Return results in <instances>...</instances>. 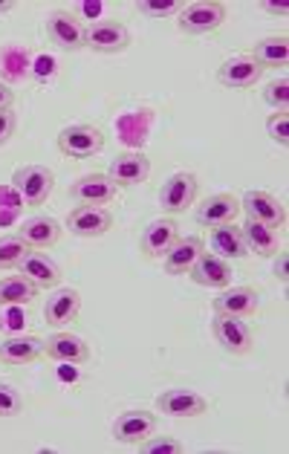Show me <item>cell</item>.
I'll use <instances>...</instances> for the list:
<instances>
[{"label": "cell", "instance_id": "d590c367", "mask_svg": "<svg viewBox=\"0 0 289 454\" xmlns=\"http://www.w3.org/2000/svg\"><path fill=\"white\" fill-rule=\"evenodd\" d=\"M185 4H148V0H142L137 4V12L142 18H174L183 12Z\"/></svg>", "mask_w": 289, "mask_h": 454}, {"label": "cell", "instance_id": "ffe728a7", "mask_svg": "<svg viewBox=\"0 0 289 454\" xmlns=\"http://www.w3.org/2000/svg\"><path fill=\"white\" fill-rule=\"evenodd\" d=\"M18 270H20L24 278H29L32 284H35L38 290H50V286H59V281H61L59 263H55L52 258H47V254L38 252V249H29L27 258L18 263Z\"/></svg>", "mask_w": 289, "mask_h": 454}, {"label": "cell", "instance_id": "ba28073f", "mask_svg": "<svg viewBox=\"0 0 289 454\" xmlns=\"http://www.w3.org/2000/svg\"><path fill=\"white\" fill-rule=\"evenodd\" d=\"M261 64L252 55H231L217 67V82L229 90H252L261 82Z\"/></svg>", "mask_w": 289, "mask_h": 454}, {"label": "cell", "instance_id": "4316f807", "mask_svg": "<svg viewBox=\"0 0 289 454\" xmlns=\"http://www.w3.org/2000/svg\"><path fill=\"white\" fill-rule=\"evenodd\" d=\"M252 59L261 64V70H277L286 67L289 61V38L286 35H269L254 43Z\"/></svg>", "mask_w": 289, "mask_h": 454}, {"label": "cell", "instance_id": "f546056e", "mask_svg": "<svg viewBox=\"0 0 289 454\" xmlns=\"http://www.w3.org/2000/svg\"><path fill=\"white\" fill-rule=\"evenodd\" d=\"M27 252L29 247L18 235H4L0 238V270H15L27 258Z\"/></svg>", "mask_w": 289, "mask_h": 454}, {"label": "cell", "instance_id": "5bb4252c", "mask_svg": "<svg viewBox=\"0 0 289 454\" xmlns=\"http://www.w3.org/2000/svg\"><path fill=\"white\" fill-rule=\"evenodd\" d=\"M188 275H191L194 284L208 286V290H226V286H231V275L235 272H231V261L217 258L215 252H203Z\"/></svg>", "mask_w": 289, "mask_h": 454}, {"label": "cell", "instance_id": "7402d4cb", "mask_svg": "<svg viewBox=\"0 0 289 454\" xmlns=\"http://www.w3.org/2000/svg\"><path fill=\"white\" fill-rule=\"evenodd\" d=\"M180 238L176 235V223L171 217H160V220H151L148 226L142 231V254L144 258H162L165 252L174 247V240Z\"/></svg>", "mask_w": 289, "mask_h": 454}, {"label": "cell", "instance_id": "603a6c76", "mask_svg": "<svg viewBox=\"0 0 289 454\" xmlns=\"http://www.w3.org/2000/svg\"><path fill=\"white\" fill-rule=\"evenodd\" d=\"M208 247H211V252L217 254V258H223V261H243V258H249V254H252L249 247H246V240H243L240 226H235V223L211 229Z\"/></svg>", "mask_w": 289, "mask_h": 454}, {"label": "cell", "instance_id": "f1b7e54d", "mask_svg": "<svg viewBox=\"0 0 289 454\" xmlns=\"http://www.w3.org/2000/svg\"><path fill=\"white\" fill-rule=\"evenodd\" d=\"M0 70L9 82H24L29 75V52L18 43H9L0 50Z\"/></svg>", "mask_w": 289, "mask_h": 454}, {"label": "cell", "instance_id": "52a82bcc", "mask_svg": "<svg viewBox=\"0 0 289 454\" xmlns=\"http://www.w3.org/2000/svg\"><path fill=\"white\" fill-rule=\"evenodd\" d=\"M197 197V176L191 171H176L160 188V206L168 215H183Z\"/></svg>", "mask_w": 289, "mask_h": 454}, {"label": "cell", "instance_id": "8fae6325", "mask_svg": "<svg viewBox=\"0 0 289 454\" xmlns=\"http://www.w3.org/2000/svg\"><path fill=\"white\" fill-rule=\"evenodd\" d=\"M240 212H246L249 220H258V223H266L272 229H281L286 223L284 203L269 192H246L240 200Z\"/></svg>", "mask_w": 289, "mask_h": 454}, {"label": "cell", "instance_id": "2e32d148", "mask_svg": "<svg viewBox=\"0 0 289 454\" xmlns=\"http://www.w3.org/2000/svg\"><path fill=\"white\" fill-rule=\"evenodd\" d=\"M18 238L24 240L29 249H38V252L50 249L61 238V223L55 217H47V215L27 217L24 223L18 226Z\"/></svg>", "mask_w": 289, "mask_h": 454}, {"label": "cell", "instance_id": "83f0119b", "mask_svg": "<svg viewBox=\"0 0 289 454\" xmlns=\"http://www.w3.org/2000/svg\"><path fill=\"white\" fill-rule=\"evenodd\" d=\"M38 298V286L24 275H9L0 281V307H24Z\"/></svg>", "mask_w": 289, "mask_h": 454}, {"label": "cell", "instance_id": "d4e9b609", "mask_svg": "<svg viewBox=\"0 0 289 454\" xmlns=\"http://www.w3.org/2000/svg\"><path fill=\"white\" fill-rule=\"evenodd\" d=\"M43 356V339L38 336H12L0 341V362L4 364H29Z\"/></svg>", "mask_w": 289, "mask_h": 454}, {"label": "cell", "instance_id": "9c48e42d", "mask_svg": "<svg viewBox=\"0 0 289 454\" xmlns=\"http://www.w3.org/2000/svg\"><path fill=\"white\" fill-rule=\"evenodd\" d=\"M160 426V417L144 411V408H130V411H121L113 419V437L119 442H128V446H137L144 437H151Z\"/></svg>", "mask_w": 289, "mask_h": 454}, {"label": "cell", "instance_id": "484cf974", "mask_svg": "<svg viewBox=\"0 0 289 454\" xmlns=\"http://www.w3.org/2000/svg\"><path fill=\"white\" fill-rule=\"evenodd\" d=\"M240 231H243V240H246L249 252H258L263 258L281 249V229L258 223V220H246V223L240 226Z\"/></svg>", "mask_w": 289, "mask_h": 454}, {"label": "cell", "instance_id": "e575fe53", "mask_svg": "<svg viewBox=\"0 0 289 454\" xmlns=\"http://www.w3.org/2000/svg\"><path fill=\"white\" fill-rule=\"evenodd\" d=\"M266 134H269V139L277 142L281 148L289 145V116H286V110H275V114L266 119Z\"/></svg>", "mask_w": 289, "mask_h": 454}, {"label": "cell", "instance_id": "ab89813d", "mask_svg": "<svg viewBox=\"0 0 289 454\" xmlns=\"http://www.w3.org/2000/svg\"><path fill=\"white\" fill-rule=\"evenodd\" d=\"M15 102V93H12V87H9L6 82H0V110H9Z\"/></svg>", "mask_w": 289, "mask_h": 454}, {"label": "cell", "instance_id": "30bf717a", "mask_svg": "<svg viewBox=\"0 0 289 454\" xmlns=\"http://www.w3.org/2000/svg\"><path fill=\"white\" fill-rule=\"evenodd\" d=\"M119 194V185L107 174H84L70 185V197L82 206H107Z\"/></svg>", "mask_w": 289, "mask_h": 454}, {"label": "cell", "instance_id": "4dcf8cb0", "mask_svg": "<svg viewBox=\"0 0 289 454\" xmlns=\"http://www.w3.org/2000/svg\"><path fill=\"white\" fill-rule=\"evenodd\" d=\"M20 206H24V200H20L12 185H0V226L15 223L20 215Z\"/></svg>", "mask_w": 289, "mask_h": 454}, {"label": "cell", "instance_id": "5b68a950", "mask_svg": "<svg viewBox=\"0 0 289 454\" xmlns=\"http://www.w3.org/2000/svg\"><path fill=\"white\" fill-rule=\"evenodd\" d=\"M84 47L102 55L125 52L130 47V32L116 20H96L93 27L84 29Z\"/></svg>", "mask_w": 289, "mask_h": 454}, {"label": "cell", "instance_id": "7a4b0ae2", "mask_svg": "<svg viewBox=\"0 0 289 454\" xmlns=\"http://www.w3.org/2000/svg\"><path fill=\"white\" fill-rule=\"evenodd\" d=\"M12 188L24 206H43L55 188V174L47 165H24L12 174Z\"/></svg>", "mask_w": 289, "mask_h": 454}, {"label": "cell", "instance_id": "836d02e7", "mask_svg": "<svg viewBox=\"0 0 289 454\" xmlns=\"http://www.w3.org/2000/svg\"><path fill=\"white\" fill-rule=\"evenodd\" d=\"M139 451L144 454H180L183 451V442L176 437H144L142 442H137Z\"/></svg>", "mask_w": 289, "mask_h": 454}, {"label": "cell", "instance_id": "9a60e30c", "mask_svg": "<svg viewBox=\"0 0 289 454\" xmlns=\"http://www.w3.org/2000/svg\"><path fill=\"white\" fill-rule=\"evenodd\" d=\"M240 215V200L231 194H215L208 197L203 206H197L194 220L206 229H217V226H229L235 223V217Z\"/></svg>", "mask_w": 289, "mask_h": 454}, {"label": "cell", "instance_id": "44dd1931", "mask_svg": "<svg viewBox=\"0 0 289 454\" xmlns=\"http://www.w3.org/2000/svg\"><path fill=\"white\" fill-rule=\"evenodd\" d=\"M79 309H82V293L64 286V290H55L52 295H47L43 318H47V325L52 327H64V325H70V321H75Z\"/></svg>", "mask_w": 289, "mask_h": 454}, {"label": "cell", "instance_id": "ac0fdd59", "mask_svg": "<svg viewBox=\"0 0 289 454\" xmlns=\"http://www.w3.org/2000/svg\"><path fill=\"white\" fill-rule=\"evenodd\" d=\"M43 356L52 362H66V364H84L90 359V345L82 336L73 333H55L43 341Z\"/></svg>", "mask_w": 289, "mask_h": 454}, {"label": "cell", "instance_id": "4fadbf2b", "mask_svg": "<svg viewBox=\"0 0 289 454\" xmlns=\"http://www.w3.org/2000/svg\"><path fill=\"white\" fill-rule=\"evenodd\" d=\"M66 229L79 238H102L113 229V215L105 206H79L66 217Z\"/></svg>", "mask_w": 289, "mask_h": 454}, {"label": "cell", "instance_id": "1f68e13d", "mask_svg": "<svg viewBox=\"0 0 289 454\" xmlns=\"http://www.w3.org/2000/svg\"><path fill=\"white\" fill-rule=\"evenodd\" d=\"M24 411V396L15 385L0 382V417H18Z\"/></svg>", "mask_w": 289, "mask_h": 454}, {"label": "cell", "instance_id": "8d00e7d4", "mask_svg": "<svg viewBox=\"0 0 289 454\" xmlns=\"http://www.w3.org/2000/svg\"><path fill=\"white\" fill-rule=\"evenodd\" d=\"M15 128H18V119L12 110H0V148L15 137Z\"/></svg>", "mask_w": 289, "mask_h": 454}, {"label": "cell", "instance_id": "d6986e66", "mask_svg": "<svg viewBox=\"0 0 289 454\" xmlns=\"http://www.w3.org/2000/svg\"><path fill=\"white\" fill-rule=\"evenodd\" d=\"M258 293L252 290V286H226L223 293H220L211 307H215V313L220 316H240V318H249L258 313Z\"/></svg>", "mask_w": 289, "mask_h": 454}, {"label": "cell", "instance_id": "60d3db41", "mask_svg": "<svg viewBox=\"0 0 289 454\" xmlns=\"http://www.w3.org/2000/svg\"><path fill=\"white\" fill-rule=\"evenodd\" d=\"M261 6H263V12H269L275 18H286L289 15V9L284 4H261Z\"/></svg>", "mask_w": 289, "mask_h": 454}, {"label": "cell", "instance_id": "7c38bea8", "mask_svg": "<svg viewBox=\"0 0 289 454\" xmlns=\"http://www.w3.org/2000/svg\"><path fill=\"white\" fill-rule=\"evenodd\" d=\"M208 400L188 387H168L157 396V411L165 417H199L206 414Z\"/></svg>", "mask_w": 289, "mask_h": 454}, {"label": "cell", "instance_id": "f35d334b", "mask_svg": "<svg viewBox=\"0 0 289 454\" xmlns=\"http://www.w3.org/2000/svg\"><path fill=\"white\" fill-rule=\"evenodd\" d=\"M275 254H277V261H275V278L281 281V284H286V261H289V254L284 249H277Z\"/></svg>", "mask_w": 289, "mask_h": 454}, {"label": "cell", "instance_id": "74e56055", "mask_svg": "<svg viewBox=\"0 0 289 454\" xmlns=\"http://www.w3.org/2000/svg\"><path fill=\"white\" fill-rule=\"evenodd\" d=\"M55 67H59V64H55L52 55H41V59H38V70H35V79L38 82L50 79V75H55Z\"/></svg>", "mask_w": 289, "mask_h": 454}, {"label": "cell", "instance_id": "6da1fadb", "mask_svg": "<svg viewBox=\"0 0 289 454\" xmlns=\"http://www.w3.org/2000/svg\"><path fill=\"white\" fill-rule=\"evenodd\" d=\"M226 20V6L217 0H197V4H185L183 12L176 15V29L183 35H206L223 27Z\"/></svg>", "mask_w": 289, "mask_h": 454}, {"label": "cell", "instance_id": "b9f144b4", "mask_svg": "<svg viewBox=\"0 0 289 454\" xmlns=\"http://www.w3.org/2000/svg\"><path fill=\"white\" fill-rule=\"evenodd\" d=\"M12 9H15V4H9V0H6V4H0V15H6V12H12Z\"/></svg>", "mask_w": 289, "mask_h": 454}, {"label": "cell", "instance_id": "e0dca14e", "mask_svg": "<svg viewBox=\"0 0 289 454\" xmlns=\"http://www.w3.org/2000/svg\"><path fill=\"white\" fill-rule=\"evenodd\" d=\"M151 174V160L144 157L139 151H130V153H121L113 162H110L107 176L113 180L119 188H130V185H139L148 180Z\"/></svg>", "mask_w": 289, "mask_h": 454}, {"label": "cell", "instance_id": "277c9868", "mask_svg": "<svg viewBox=\"0 0 289 454\" xmlns=\"http://www.w3.org/2000/svg\"><path fill=\"white\" fill-rule=\"evenodd\" d=\"M211 333H215L217 345L226 353H235V356H243L249 353L254 345V333L249 327V321H243L240 316H215L211 321Z\"/></svg>", "mask_w": 289, "mask_h": 454}, {"label": "cell", "instance_id": "3957f363", "mask_svg": "<svg viewBox=\"0 0 289 454\" xmlns=\"http://www.w3.org/2000/svg\"><path fill=\"white\" fill-rule=\"evenodd\" d=\"M105 148V134L93 125H70L59 134V151L70 160H90Z\"/></svg>", "mask_w": 289, "mask_h": 454}, {"label": "cell", "instance_id": "d6a6232c", "mask_svg": "<svg viewBox=\"0 0 289 454\" xmlns=\"http://www.w3.org/2000/svg\"><path fill=\"white\" fill-rule=\"evenodd\" d=\"M263 102L269 107H275V110H286V105H289V79H286V75H281V79L266 84Z\"/></svg>", "mask_w": 289, "mask_h": 454}, {"label": "cell", "instance_id": "8992f818", "mask_svg": "<svg viewBox=\"0 0 289 454\" xmlns=\"http://www.w3.org/2000/svg\"><path fill=\"white\" fill-rule=\"evenodd\" d=\"M84 24L75 15L64 12V9H55L47 15V38L64 52H79L84 50Z\"/></svg>", "mask_w": 289, "mask_h": 454}, {"label": "cell", "instance_id": "cb8c5ba5", "mask_svg": "<svg viewBox=\"0 0 289 454\" xmlns=\"http://www.w3.org/2000/svg\"><path fill=\"white\" fill-rule=\"evenodd\" d=\"M199 254H203V240L199 238H176L174 247L162 254V267L168 275H188Z\"/></svg>", "mask_w": 289, "mask_h": 454}]
</instances>
